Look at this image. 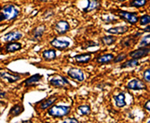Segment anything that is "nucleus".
I'll use <instances>...</instances> for the list:
<instances>
[{"instance_id":"1","label":"nucleus","mask_w":150,"mask_h":123,"mask_svg":"<svg viewBox=\"0 0 150 123\" xmlns=\"http://www.w3.org/2000/svg\"><path fill=\"white\" fill-rule=\"evenodd\" d=\"M19 15L18 9L13 5H6L2 8L0 13V22L3 21H11L16 19Z\"/></svg>"},{"instance_id":"2","label":"nucleus","mask_w":150,"mask_h":123,"mask_svg":"<svg viewBox=\"0 0 150 123\" xmlns=\"http://www.w3.org/2000/svg\"><path fill=\"white\" fill-rule=\"evenodd\" d=\"M70 112V107L64 106V105H55L50 108L48 111L49 115L56 118H62L66 115H67Z\"/></svg>"},{"instance_id":"3","label":"nucleus","mask_w":150,"mask_h":123,"mask_svg":"<svg viewBox=\"0 0 150 123\" xmlns=\"http://www.w3.org/2000/svg\"><path fill=\"white\" fill-rule=\"evenodd\" d=\"M116 12L118 13V16L121 19L127 21L130 24H135L139 21V16L135 13H129L128 11H123V10H117Z\"/></svg>"},{"instance_id":"4","label":"nucleus","mask_w":150,"mask_h":123,"mask_svg":"<svg viewBox=\"0 0 150 123\" xmlns=\"http://www.w3.org/2000/svg\"><path fill=\"white\" fill-rule=\"evenodd\" d=\"M50 44L58 49H65L67 48H69L70 45V42L69 40H66L63 39H59V38H55L54 40H52L50 42Z\"/></svg>"},{"instance_id":"5","label":"nucleus","mask_w":150,"mask_h":123,"mask_svg":"<svg viewBox=\"0 0 150 123\" xmlns=\"http://www.w3.org/2000/svg\"><path fill=\"white\" fill-rule=\"evenodd\" d=\"M54 29L59 34H65L66 33L69 31L70 25L67 21H59L54 26Z\"/></svg>"},{"instance_id":"6","label":"nucleus","mask_w":150,"mask_h":123,"mask_svg":"<svg viewBox=\"0 0 150 123\" xmlns=\"http://www.w3.org/2000/svg\"><path fill=\"white\" fill-rule=\"evenodd\" d=\"M23 33L19 31H13L8 33H6L3 37V40L6 42H16V40L22 39Z\"/></svg>"},{"instance_id":"7","label":"nucleus","mask_w":150,"mask_h":123,"mask_svg":"<svg viewBox=\"0 0 150 123\" xmlns=\"http://www.w3.org/2000/svg\"><path fill=\"white\" fill-rule=\"evenodd\" d=\"M50 84L52 86L55 87H65L67 86H69V83L65 77L63 76H57V77H53L50 80Z\"/></svg>"},{"instance_id":"8","label":"nucleus","mask_w":150,"mask_h":123,"mask_svg":"<svg viewBox=\"0 0 150 123\" xmlns=\"http://www.w3.org/2000/svg\"><path fill=\"white\" fill-rule=\"evenodd\" d=\"M148 53H149V48L148 47H145V48H139L137 50H134V51L130 52L129 56L132 59H142V58L147 56Z\"/></svg>"},{"instance_id":"9","label":"nucleus","mask_w":150,"mask_h":123,"mask_svg":"<svg viewBox=\"0 0 150 123\" xmlns=\"http://www.w3.org/2000/svg\"><path fill=\"white\" fill-rule=\"evenodd\" d=\"M67 75H69L71 78L77 80L79 82H82L85 80V76L84 73L81 69H78V68H71V69L69 70L67 72Z\"/></svg>"},{"instance_id":"10","label":"nucleus","mask_w":150,"mask_h":123,"mask_svg":"<svg viewBox=\"0 0 150 123\" xmlns=\"http://www.w3.org/2000/svg\"><path fill=\"white\" fill-rule=\"evenodd\" d=\"M127 87L131 90H143L146 89V85L139 79H133L128 84Z\"/></svg>"},{"instance_id":"11","label":"nucleus","mask_w":150,"mask_h":123,"mask_svg":"<svg viewBox=\"0 0 150 123\" xmlns=\"http://www.w3.org/2000/svg\"><path fill=\"white\" fill-rule=\"evenodd\" d=\"M44 33H45V26L40 25V26L37 27V28L33 29L32 32V40H40V38L43 36Z\"/></svg>"},{"instance_id":"12","label":"nucleus","mask_w":150,"mask_h":123,"mask_svg":"<svg viewBox=\"0 0 150 123\" xmlns=\"http://www.w3.org/2000/svg\"><path fill=\"white\" fill-rule=\"evenodd\" d=\"M0 77L4 80H6L9 83H15V82L18 81L21 77L20 76H16V75H13L8 72H2L0 73Z\"/></svg>"},{"instance_id":"13","label":"nucleus","mask_w":150,"mask_h":123,"mask_svg":"<svg viewBox=\"0 0 150 123\" xmlns=\"http://www.w3.org/2000/svg\"><path fill=\"white\" fill-rule=\"evenodd\" d=\"M129 28L127 26H118V27H113V28L107 29L106 32L111 33V34H123L127 33Z\"/></svg>"},{"instance_id":"14","label":"nucleus","mask_w":150,"mask_h":123,"mask_svg":"<svg viewBox=\"0 0 150 123\" xmlns=\"http://www.w3.org/2000/svg\"><path fill=\"white\" fill-rule=\"evenodd\" d=\"M87 2H88L87 6L86 8H84L85 13H88V12H91L93 10H95L100 6L99 0H87Z\"/></svg>"},{"instance_id":"15","label":"nucleus","mask_w":150,"mask_h":123,"mask_svg":"<svg viewBox=\"0 0 150 123\" xmlns=\"http://www.w3.org/2000/svg\"><path fill=\"white\" fill-rule=\"evenodd\" d=\"M92 59V55L89 53L80 54V55L75 56V59L77 63H88Z\"/></svg>"},{"instance_id":"16","label":"nucleus","mask_w":150,"mask_h":123,"mask_svg":"<svg viewBox=\"0 0 150 123\" xmlns=\"http://www.w3.org/2000/svg\"><path fill=\"white\" fill-rule=\"evenodd\" d=\"M113 59H114V56L112 55V54H104V55L99 56L96 59V61L99 64H106V63L112 61Z\"/></svg>"},{"instance_id":"17","label":"nucleus","mask_w":150,"mask_h":123,"mask_svg":"<svg viewBox=\"0 0 150 123\" xmlns=\"http://www.w3.org/2000/svg\"><path fill=\"white\" fill-rule=\"evenodd\" d=\"M40 78H42V76L40 75H33L31 77L27 78L25 81H24V85L26 86H33V85H35L36 83H38V82L40 80Z\"/></svg>"},{"instance_id":"18","label":"nucleus","mask_w":150,"mask_h":123,"mask_svg":"<svg viewBox=\"0 0 150 123\" xmlns=\"http://www.w3.org/2000/svg\"><path fill=\"white\" fill-rule=\"evenodd\" d=\"M42 57L47 61L53 60V59H56V51L54 50V49H47V50L43 51Z\"/></svg>"},{"instance_id":"19","label":"nucleus","mask_w":150,"mask_h":123,"mask_svg":"<svg viewBox=\"0 0 150 123\" xmlns=\"http://www.w3.org/2000/svg\"><path fill=\"white\" fill-rule=\"evenodd\" d=\"M115 103H116L117 107H119V108L124 107L126 105L125 94L123 93H120L118 95H116V96H115Z\"/></svg>"},{"instance_id":"20","label":"nucleus","mask_w":150,"mask_h":123,"mask_svg":"<svg viewBox=\"0 0 150 123\" xmlns=\"http://www.w3.org/2000/svg\"><path fill=\"white\" fill-rule=\"evenodd\" d=\"M22 49V45L19 42H11L6 46V50L7 52H15Z\"/></svg>"},{"instance_id":"21","label":"nucleus","mask_w":150,"mask_h":123,"mask_svg":"<svg viewBox=\"0 0 150 123\" xmlns=\"http://www.w3.org/2000/svg\"><path fill=\"white\" fill-rule=\"evenodd\" d=\"M56 101H57V97H56V96H51V97H50L49 99L43 101L42 103H40V109H42V110H44V109H47V108L50 107V106H51L54 102H55Z\"/></svg>"},{"instance_id":"22","label":"nucleus","mask_w":150,"mask_h":123,"mask_svg":"<svg viewBox=\"0 0 150 123\" xmlns=\"http://www.w3.org/2000/svg\"><path fill=\"white\" fill-rule=\"evenodd\" d=\"M23 111V107L20 104H17L13 106L10 110V114L13 116H16V115H19Z\"/></svg>"},{"instance_id":"23","label":"nucleus","mask_w":150,"mask_h":123,"mask_svg":"<svg viewBox=\"0 0 150 123\" xmlns=\"http://www.w3.org/2000/svg\"><path fill=\"white\" fill-rule=\"evenodd\" d=\"M116 40H117V38L113 37V36H104L102 38V42L105 45H112L116 42Z\"/></svg>"},{"instance_id":"24","label":"nucleus","mask_w":150,"mask_h":123,"mask_svg":"<svg viewBox=\"0 0 150 123\" xmlns=\"http://www.w3.org/2000/svg\"><path fill=\"white\" fill-rule=\"evenodd\" d=\"M147 3L146 0H132L129 3V6L132 7H142Z\"/></svg>"},{"instance_id":"25","label":"nucleus","mask_w":150,"mask_h":123,"mask_svg":"<svg viewBox=\"0 0 150 123\" xmlns=\"http://www.w3.org/2000/svg\"><path fill=\"white\" fill-rule=\"evenodd\" d=\"M139 65V60L138 59H131L128 61H126L125 63H123V65H122L120 67L121 68H126V67H133L135 66Z\"/></svg>"},{"instance_id":"26","label":"nucleus","mask_w":150,"mask_h":123,"mask_svg":"<svg viewBox=\"0 0 150 123\" xmlns=\"http://www.w3.org/2000/svg\"><path fill=\"white\" fill-rule=\"evenodd\" d=\"M135 42H136V40L134 39V37L129 36V37H127L125 40H122L121 43L123 44L125 47H129V46H132V45L135 43Z\"/></svg>"},{"instance_id":"27","label":"nucleus","mask_w":150,"mask_h":123,"mask_svg":"<svg viewBox=\"0 0 150 123\" xmlns=\"http://www.w3.org/2000/svg\"><path fill=\"white\" fill-rule=\"evenodd\" d=\"M78 111L82 115H88L91 112V109L88 105H81L78 107Z\"/></svg>"},{"instance_id":"28","label":"nucleus","mask_w":150,"mask_h":123,"mask_svg":"<svg viewBox=\"0 0 150 123\" xmlns=\"http://www.w3.org/2000/svg\"><path fill=\"white\" fill-rule=\"evenodd\" d=\"M149 43H150V35L147 34L146 36H145L142 40L140 42V43L139 44V48H145V47H148L149 46Z\"/></svg>"},{"instance_id":"29","label":"nucleus","mask_w":150,"mask_h":123,"mask_svg":"<svg viewBox=\"0 0 150 123\" xmlns=\"http://www.w3.org/2000/svg\"><path fill=\"white\" fill-rule=\"evenodd\" d=\"M150 23V16L149 15H145L140 17L139 23L140 25H148Z\"/></svg>"},{"instance_id":"30","label":"nucleus","mask_w":150,"mask_h":123,"mask_svg":"<svg viewBox=\"0 0 150 123\" xmlns=\"http://www.w3.org/2000/svg\"><path fill=\"white\" fill-rule=\"evenodd\" d=\"M103 22H104L105 23H115V22H117V18L114 17V16H112V15L107 16H106L105 18H103Z\"/></svg>"},{"instance_id":"31","label":"nucleus","mask_w":150,"mask_h":123,"mask_svg":"<svg viewBox=\"0 0 150 123\" xmlns=\"http://www.w3.org/2000/svg\"><path fill=\"white\" fill-rule=\"evenodd\" d=\"M125 58H126V54H124V53H120V54H119V55L117 56V58L113 59V62H114V63H119V62H120V61H122V60H124Z\"/></svg>"},{"instance_id":"32","label":"nucleus","mask_w":150,"mask_h":123,"mask_svg":"<svg viewBox=\"0 0 150 123\" xmlns=\"http://www.w3.org/2000/svg\"><path fill=\"white\" fill-rule=\"evenodd\" d=\"M144 80L146 81V82L150 81V71H149V69H146L144 72Z\"/></svg>"},{"instance_id":"33","label":"nucleus","mask_w":150,"mask_h":123,"mask_svg":"<svg viewBox=\"0 0 150 123\" xmlns=\"http://www.w3.org/2000/svg\"><path fill=\"white\" fill-rule=\"evenodd\" d=\"M62 123H79V122L77 119H76L74 118H69V119H65Z\"/></svg>"},{"instance_id":"34","label":"nucleus","mask_w":150,"mask_h":123,"mask_svg":"<svg viewBox=\"0 0 150 123\" xmlns=\"http://www.w3.org/2000/svg\"><path fill=\"white\" fill-rule=\"evenodd\" d=\"M145 108L146 109L148 112L150 111V101H147L146 102V104H145Z\"/></svg>"},{"instance_id":"35","label":"nucleus","mask_w":150,"mask_h":123,"mask_svg":"<svg viewBox=\"0 0 150 123\" xmlns=\"http://www.w3.org/2000/svg\"><path fill=\"white\" fill-rule=\"evenodd\" d=\"M5 96H6V93L0 91V98H4Z\"/></svg>"},{"instance_id":"36","label":"nucleus","mask_w":150,"mask_h":123,"mask_svg":"<svg viewBox=\"0 0 150 123\" xmlns=\"http://www.w3.org/2000/svg\"><path fill=\"white\" fill-rule=\"evenodd\" d=\"M23 123H33L32 121H23Z\"/></svg>"},{"instance_id":"37","label":"nucleus","mask_w":150,"mask_h":123,"mask_svg":"<svg viewBox=\"0 0 150 123\" xmlns=\"http://www.w3.org/2000/svg\"><path fill=\"white\" fill-rule=\"evenodd\" d=\"M119 1H120V2H122V1H126V0H119Z\"/></svg>"},{"instance_id":"38","label":"nucleus","mask_w":150,"mask_h":123,"mask_svg":"<svg viewBox=\"0 0 150 123\" xmlns=\"http://www.w3.org/2000/svg\"><path fill=\"white\" fill-rule=\"evenodd\" d=\"M0 106H1V102H0ZM0 114H1V112H0Z\"/></svg>"},{"instance_id":"39","label":"nucleus","mask_w":150,"mask_h":123,"mask_svg":"<svg viewBox=\"0 0 150 123\" xmlns=\"http://www.w3.org/2000/svg\"><path fill=\"white\" fill-rule=\"evenodd\" d=\"M147 123H150V120H148V121H147Z\"/></svg>"}]
</instances>
